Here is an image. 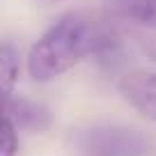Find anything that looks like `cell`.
Instances as JSON below:
<instances>
[{
	"label": "cell",
	"instance_id": "obj_1",
	"mask_svg": "<svg viewBox=\"0 0 156 156\" xmlns=\"http://www.w3.org/2000/svg\"><path fill=\"white\" fill-rule=\"evenodd\" d=\"M117 46V30L108 19L90 12L60 16L28 53V73L34 80H53L92 55Z\"/></svg>",
	"mask_w": 156,
	"mask_h": 156
},
{
	"label": "cell",
	"instance_id": "obj_2",
	"mask_svg": "<svg viewBox=\"0 0 156 156\" xmlns=\"http://www.w3.org/2000/svg\"><path fill=\"white\" fill-rule=\"evenodd\" d=\"M73 147L80 156H140L147 149V140L126 126L94 124L76 131Z\"/></svg>",
	"mask_w": 156,
	"mask_h": 156
},
{
	"label": "cell",
	"instance_id": "obj_3",
	"mask_svg": "<svg viewBox=\"0 0 156 156\" xmlns=\"http://www.w3.org/2000/svg\"><path fill=\"white\" fill-rule=\"evenodd\" d=\"M117 90L140 115L156 122V73L154 71H129L119 78Z\"/></svg>",
	"mask_w": 156,
	"mask_h": 156
},
{
	"label": "cell",
	"instance_id": "obj_4",
	"mask_svg": "<svg viewBox=\"0 0 156 156\" xmlns=\"http://www.w3.org/2000/svg\"><path fill=\"white\" fill-rule=\"evenodd\" d=\"M5 117L23 131H46L51 126V112L44 106L14 94L5 99Z\"/></svg>",
	"mask_w": 156,
	"mask_h": 156
},
{
	"label": "cell",
	"instance_id": "obj_5",
	"mask_svg": "<svg viewBox=\"0 0 156 156\" xmlns=\"http://www.w3.org/2000/svg\"><path fill=\"white\" fill-rule=\"evenodd\" d=\"M108 12L117 19L156 28V0H108Z\"/></svg>",
	"mask_w": 156,
	"mask_h": 156
},
{
	"label": "cell",
	"instance_id": "obj_6",
	"mask_svg": "<svg viewBox=\"0 0 156 156\" xmlns=\"http://www.w3.org/2000/svg\"><path fill=\"white\" fill-rule=\"evenodd\" d=\"M19 51L9 41H2V46H0V85H2L5 99L12 97V87L19 78Z\"/></svg>",
	"mask_w": 156,
	"mask_h": 156
},
{
	"label": "cell",
	"instance_id": "obj_7",
	"mask_svg": "<svg viewBox=\"0 0 156 156\" xmlns=\"http://www.w3.org/2000/svg\"><path fill=\"white\" fill-rule=\"evenodd\" d=\"M19 129L5 117L2 122V147H0V156H16L19 154V136H16Z\"/></svg>",
	"mask_w": 156,
	"mask_h": 156
},
{
	"label": "cell",
	"instance_id": "obj_8",
	"mask_svg": "<svg viewBox=\"0 0 156 156\" xmlns=\"http://www.w3.org/2000/svg\"><path fill=\"white\" fill-rule=\"evenodd\" d=\"M41 5H53V2H60V0H39Z\"/></svg>",
	"mask_w": 156,
	"mask_h": 156
},
{
	"label": "cell",
	"instance_id": "obj_9",
	"mask_svg": "<svg viewBox=\"0 0 156 156\" xmlns=\"http://www.w3.org/2000/svg\"><path fill=\"white\" fill-rule=\"evenodd\" d=\"M154 58H156V48H154Z\"/></svg>",
	"mask_w": 156,
	"mask_h": 156
}]
</instances>
